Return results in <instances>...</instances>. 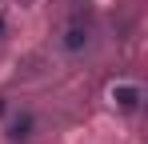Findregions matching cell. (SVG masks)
Returning a JSON list of instances; mask_svg holds the SVG:
<instances>
[{
  "label": "cell",
  "mask_w": 148,
  "mask_h": 144,
  "mask_svg": "<svg viewBox=\"0 0 148 144\" xmlns=\"http://www.w3.org/2000/svg\"><path fill=\"white\" fill-rule=\"evenodd\" d=\"M112 104L124 108V112H136V108H140V88H136V84H116V88H112Z\"/></svg>",
  "instance_id": "6da1fadb"
},
{
  "label": "cell",
  "mask_w": 148,
  "mask_h": 144,
  "mask_svg": "<svg viewBox=\"0 0 148 144\" xmlns=\"http://www.w3.org/2000/svg\"><path fill=\"white\" fill-rule=\"evenodd\" d=\"M28 136H32V116H20L12 124V140H28Z\"/></svg>",
  "instance_id": "7a4b0ae2"
},
{
  "label": "cell",
  "mask_w": 148,
  "mask_h": 144,
  "mask_svg": "<svg viewBox=\"0 0 148 144\" xmlns=\"http://www.w3.org/2000/svg\"><path fill=\"white\" fill-rule=\"evenodd\" d=\"M84 40H88V36H84L80 28H68V40H64V48H68V52H76V48L84 44Z\"/></svg>",
  "instance_id": "3957f363"
},
{
  "label": "cell",
  "mask_w": 148,
  "mask_h": 144,
  "mask_svg": "<svg viewBox=\"0 0 148 144\" xmlns=\"http://www.w3.org/2000/svg\"><path fill=\"white\" fill-rule=\"evenodd\" d=\"M4 32H8V24H4V16H0V36H4Z\"/></svg>",
  "instance_id": "277c9868"
},
{
  "label": "cell",
  "mask_w": 148,
  "mask_h": 144,
  "mask_svg": "<svg viewBox=\"0 0 148 144\" xmlns=\"http://www.w3.org/2000/svg\"><path fill=\"white\" fill-rule=\"evenodd\" d=\"M0 112H4V104H0Z\"/></svg>",
  "instance_id": "5b68a950"
}]
</instances>
